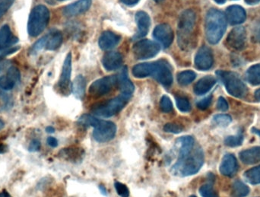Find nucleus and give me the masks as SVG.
Instances as JSON below:
<instances>
[{
  "instance_id": "f257e3e1",
  "label": "nucleus",
  "mask_w": 260,
  "mask_h": 197,
  "mask_svg": "<svg viewBox=\"0 0 260 197\" xmlns=\"http://www.w3.org/2000/svg\"><path fill=\"white\" fill-rule=\"evenodd\" d=\"M204 164V152L200 147H194L192 152L178 158L171 172L176 176L188 177L196 175Z\"/></svg>"
},
{
  "instance_id": "f03ea898",
  "label": "nucleus",
  "mask_w": 260,
  "mask_h": 197,
  "mask_svg": "<svg viewBox=\"0 0 260 197\" xmlns=\"http://www.w3.org/2000/svg\"><path fill=\"white\" fill-rule=\"evenodd\" d=\"M227 28L225 15L216 9H209L206 17V35L210 44H216L221 41Z\"/></svg>"
},
{
  "instance_id": "7ed1b4c3",
  "label": "nucleus",
  "mask_w": 260,
  "mask_h": 197,
  "mask_svg": "<svg viewBox=\"0 0 260 197\" xmlns=\"http://www.w3.org/2000/svg\"><path fill=\"white\" fill-rule=\"evenodd\" d=\"M216 76L220 79L229 94L238 98H244L247 94V87L237 73L233 72H216Z\"/></svg>"
},
{
  "instance_id": "20e7f679",
  "label": "nucleus",
  "mask_w": 260,
  "mask_h": 197,
  "mask_svg": "<svg viewBox=\"0 0 260 197\" xmlns=\"http://www.w3.org/2000/svg\"><path fill=\"white\" fill-rule=\"evenodd\" d=\"M50 21V11L43 5L34 8L29 15L27 32L32 38L41 35Z\"/></svg>"
},
{
  "instance_id": "39448f33",
  "label": "nucleus",
  "mask_w": 260,
  "mask_h": 197,
  "mask_svg": "<svg viewBox=\"0 0 260 197\" xmlns=\"http://www.w3.org/2000/svg\"><path fill=\"white\" fill-rule=\"evenodd\" d=\"M195 24L196 14L193 11L186 10L180 15L178 22V44L181 48H188L192 43Z\"/></svg>"
},
{
  "instance_id": "423d86ee",
  "label": "nucleus",
  "mask_w": 260,
  "mask_h": 197,
  "mask_svg": "<svg viewBox=\"0 0 260 197\" xmlns=\"http://www.w3.org/2000/svg\"><path fill=\"white\" fill-rule=\"evenodd\" d=\"M129 96L120 94L119 97L111 99L105 103L101 104L93 108L92 112L102 117H111L124 108L130 99Z\"/></svg>"
},
{
  "instance_id": "0eeeda50",
  "label": "nucleus",
  "mask_w": 260,
  "mask_h": 197,
  "mask_svg": "<svg viewBox=\"0 0 260 197\" xmlns=\"http://www.w3.org/2000/svg\"><path fill=\"white\" fill-rule=\"evenodd\" d=\"M92 126L94 128L93 137L99 143L111 141L117 134V126L111 121L96 118Z\"/></svg>"
},
{
  "instance_id": "6e6552de",
  "label": "nucleus",
  "mask_w": 260,
  "mask_h": 197,
  "mask_svg": "<svg viewBox=\"0 0 260 197\" xmlns=\"http://www.w3.org/2000/svg\"><path fill=\"white\" fill-rule=\"evenodd\" d=\"M160 50V44L149 40H142L133 46V51L137 59H147L154 57Z\"/></svg>"
},
{
  "instance_id": "1a4fd4ad",
  "label": "nucleus",
  "mask_w": 260,
  "mask_h": 197,
  "mask_svg": "<svg viewBox=\"0 0 260 197\" xmlns=\"http://www.w3.org/2000/svg\"><path fill=\"white\" fill-rule=\"evenodd\" d=\"M118 79L117 76H110L98 79L89 87V93L94 97H102L108 94L117 84Z\"/></svg>"
},
{
  "instance_id": "9d476101",
  "label": "nucleus",
  "mask_w": 260,
  "mask_h": 197,
  "mask_svg": "<svg viewBox=\"0 0 260 197\" xmlns=\"http://www.w3.org/2000/svg\"><path fill=\"white\" fill-rule=\"evenodd\" d=\"M152 77L164 86H171L173 83L172 70L171 65L165 60L156 61Z\"/></svg>"
},
{
  "instance_id": "9b49d317",
  "label": "nucleus",
  "mask_w": 260,
  "mask_h": 197,
  "mask_svg": "<svg viewBox=\"0 0 260 197\" xmlns=\"http://www.w3.org/2000/svg\"><path fill=\"white\" fill-rule=\"evenodd\" d=\"M247 44V32L245 27L238 26L229 33L226 40L228 47L235 50H242Z\"/></svg>"
},
{
  "instance_id": "f8f14e48",
  "label": "nucleus",
  "mask_w": 260,
  "mask_h": 197,
  "mask_svg": "<svg viewBox=\"0 0 260 197\" xmlns=\"http://www.w3.org/2000/svg\"><path fill=\"white\" fill-rule=\"evenodd\" d=\"M214 57L210 48L203 46L197 52L195 57V65L199 70L206 71L213 65Z\"/></svg>"
},
{
  "instance_id": "ddd939ff",
  "label": "nucleus",
  "mask_w": 260,
  "mask_h": 197,
  "mask_svg": "<svg viewBox=\"0 0 260 197\" xmlns=\"http://www.w3.org/2000/svg\"><path fill=\"white\" fill-rule=\"evenodd\" d=\"M153 36L165 48L170 47L174 41V32L171 26L168 24L157 25L153 31Z\"/></svg>"
},
{
  "instance_id": "4468645a",
  "label": "nucleus",
  "mask_w": 260,
  "mask_h": 197,
  "mask_svg": "<svg viewBox=\"0 0 260 197\" xmlns=\"http://www.w3.org/2000/svg\"><path fill=\"white\" fill-rule=\"evenodd\" d=\"M72 72V55L71 53H68L65 61H64L63 65H62V73H61L60 78H59V89L63 94H67L70 91V78H71Z\"/></svg>"
},
{
  "instance_id": "2eb2a0df",
  "label": "nucleus",
  "mask_w": 260,
  "mask_h": 197,
  "mask_svg": "<svg viewBox=\"0 0 260 197\" xmlns=\"http://www.w3.org/2000/svg\"><path fill=\"white\" fill-rule=\"evenodd\" d=\"M226 20L232 25L242 24L247 18L245 9L238 5L229 6L225 11Z\"/></svg>"
},
{
  "instance_id": "dca6fc26",
  "label": "nucleus",
  "mask_w": 260,
  "mask_h": 197,
  "mask_svg": "<svg viewBox=\"0 0 260 197\" xmlns=\"http://www.w3.org/2000/svg\"><path fill=\"white\" fill-rule=\"evenodd\" d=\"M20 72L15 67H11L4 76L0 77V88L9 91L20 82Z\"/></svg>"
},
{
  "instance_id": "f3484780",
  "label": "nucleus",
  "mask_w": 260,
  "mask_h": 197,
  "mask_svg": "<svg viewBox=\"0 0 260 197\" xmlns=\"http://www.w3.org/2000/svg\"><path fill=\"white\" fill-rule=\"evenodd\" d=\"M220 172L224 176L232 178L238 172V163L233 154H226L220 165Z\"/></svg>"
},
{
  "instance_id": "a211bd4d",
  "label": "nucleus",
  "mask_w": 260,
  "mask_h": 197,
  "mask_svg": "<svg viewBox=\"0 0 260 197\" xmlns=\"http://www.w3.org/2000/svg\"><path fill=\"white\" fill-rule=\"evenodd\" d=\"M136 21L138 25V32L134 36V39H140L148 34L151 20L149 15L143 11H139L136 14Z\"/></svg>"
},
{
  "instance_id": "6ab92c4d",
  "label": "nucleus",
  "mask_w": 260,
  "mask_h": 197,
  "mask_svg": "<svg viewBox=\"0 0 260 197\" xmlns=\"http://www.w3.org/2000/svg\"><path fill=\"white\" fill-rule=\"evenodd\" d=\"M91 6V0H79L64 8L62 12L66 16L71 17L80 15L89 9Z\"/></svg>"
},
{
  "instance_id": "aec40b11",
  "label": "nucleus",
  "mask_w": 260,
  "mask_h": 197,
  "mask_svg": "<svg viewBox=\"0 0 260 197\" xmlns=\"http://www.w3.org/2000/svg\"><path fill=\"white\" fill-rule=\"evenodd\" d=\"M104 67L108 71H114L120 68L123 63V57L118 52L111 51L104 56L102 59Z\"/></svg>"
},
{
  "instance_id": "412c9836",
  "label": "nucleus",
  "mask_w": 260,
  "mask_h": 197,
  "mask_svg": "<svg viewBox=\"0 0 260 197\" xmlns=\"http://www.w3.org/2000/svg\"><path fill=\"white\" fill-rule=\"evenodd\" d=\"M120 38L114 32H104L99 38V47L103 50H109L115 47L120 42Z\"/></svg>"
},
{
  "instance_id": "4be33fe9",
  "label": "nucleus",
  "mask_w": 260,
  "mask_h": 197,
  "mask_svg": "<svg viewBox=\"0 0 260 197\" xmlns=\"http://www.w3.org/2000/svg\"><path fill=\"white\" fill-rule=\"evenodd\" d=\"M216 84V79L212 76H206L202 78L194 86V92L197 95H203L209 92Z\"/></svg>"
},
{
  "instance_id": "5701e85b",
  "label": "nucleus",
  "mask_w": 260,
  "mask_h": 197,
  "mask_svg": "<svg viewBox=\"0 0 260 197\" xmlns=\"http://www.w3.org/2000/svg\"><path fill=\"white\" fill-rule=\"evenodd\" d=\"M18 39L13 36L10 27L5 24L0 29V50L13 47L14 44L18 42Z\"/></svg>"
},
{
  "instance_id": "b1692460",
  "label": "nucleus",
  "mask_w": 260,
  "mask_h": 197,
  "mask_svg": "<svg viewBox=\"0 0 260 197\" xmlns=\"http://www.w3.org/2000/svg\"><path fill=\"white\" fill-rule=\"evenodd\" d=\"M176 145L179 149V158L188 155L195 147V140L190 136H186L177 139Z\"/></svg>"
},
{
  "instance_id": "393cba45",
  "label": "nucleus",
  "mask_w": 260,
  "mask_h": 197,
  "mask_svg": "<svg viewBox=\"0 0 260 197\" xmlns=\"http://www.w3.org/2000/svg\"><path fill=\"white\" fill-rule=\"evenodd\" d=\"M45 41V49L55 50L60 47L62 43V35L59 30H53L44 37Z\"/></svg>"
},
{
  "instance_id": "a878e982",
  "label": "nucleus",
  "mask_w": 260,
  "mask_h": 197,
  "mask_svg": "<svg viewBox=\"0 0 260 197\" xmlns=\"http://www.w3.org/2000/svg\"><path fill=\"white\" fill-rule=\"evenodd\" d=\"M117 79H118V83L120 85L121 94L131 97L133 91H134L135 87L133 82L128 79L127 69L126 67L123 69L120 74L117 76Z\"/></svg>"
},
{
  "instance_id": "bb28decb",
  "label": "nucleus",
  "mask_w": 260,
  "mask_h": 197,
  "mask_svg": "<svg viewBox=\"0 0 260 197\" xmlns=\"http://www.w3.org/2000/svg\"><path fill=\"white\" fill-rule=\"evenodd\" d=\"M240 159L244 164L250 166L260 161V147H253L242 151L239 154Z\"/></svg>"
},
{
  "instance_id": "cd10ccee",
  "label": "nucleus",
  "mask_w": 260,
  "mask_h": 197,
  "mask_svg": "<svg viewBox=\"0 0 260 197\" xmlns=\"http://www.w3.org/2000/svg\"><path fill=\"white\" fill-rule=\"evenodd\" d=\"M155 62H143V63L137 64L133 69V75L135 77L139 79L152 76L154 73Z\"/></svg>"
},
{
  "instance_id": "c85d7f7f",
  "label": "nucleus",
  "mask_w": 260,
  "mask_h": 197,
  "mask_svg": "<svg viewBox=\"0 0 260 197\" xmlns=\"http://www.w3.org/2000/svg\"><path fill=\"white\" fill-rule=\"evenodd\" d=\"M86 88V81L82 76H78L73 81L72 91L77 98L83 99Z\"/></svg>"
},
{
  "instance_id": "c756f323",
  "label": "nucleus",
  "mask_w": 260,
  "mask_h": 197,
  "mask_svg": "<svg viewBox=\"0 0 260 197\" xmlns=\"http://www.w3.org/2000/svg\"><path fill=\"white\" fill-rule=\"evenodd\" d=\"M246 79L250 85H260V63L255 64L247 70Z\"/></svg>"
},
{
  "instance_id": "7c9ffc66",
  "label": "nucleus",
  "mask_w": 260,
  "mask_h": 197,
  "mask_svg": "<svg viewBox=\"0 0 260 197\" xmlns=\"http://www.w3.org/2000/svg\"><path fill=\"white\" fill-rule=\"evenodd\" d=\"M250 188L241 181H236L232 185V197H246L250 193Z\"/></svg>"
},
{
  "instance_id": "2f4dec72",
  "label": "nucleus",
  "mask_w": 260,
  "mask_h": 197,
  "mask_svg": "<svg viewBox=\"0 0 260 197\" xmlns=\"http://www.w3.org/2000/svg\"><path fill=\"white\" fill-rule=\"evenodd\" d=\"M244 179L247 182L256 185L260 184V166L249 169L244 173Z\"/></svg>"
},
{
  "instance_id": "473e14b6",
  "label": "nucleus",
  "mask_w": 260,
  "mask_h": 197,
  "mask_svg": "<svg viewBox=\"0 0 260 197\" xmlns=\"http://www.w3.org/2000/svg\"><path fill=\"white\" fill-rule=\"evenodd\" d=\"M197 75L193 71L191 70H186V71L181 72L177 75V82L180 85L186 86L189 85L195 80Z\"/></svg>"
},
{
  "instance_id": "72a5a7b5",
  "label": "nucleus",
  "mask_w": 260,
  "mask_h": 197,
  "mask_svg": "<svg viewBox=\"0 0 260 197\" xmlns=\"http://www.w3.org/2000/svg\"><path fill=\"white\" fill-rule=\"evenodd\" d=\"M244 142V136L242 134H238L235 136H229L224 140V144L229 147H238L242 145Z\"/></svg>"
},
{
  "instance_id": "f704fd0d",
  "label": "nucleus",
  "mask_w": 260,
  "mask_h": 197,
  "mask_svg": "<svg viewBox=\"0 0 260 197\" xmlns=\"http://www.w3.org/2000/svg\"><path fill=\"white\" fill-rule=\"evenodd\" d=\"M213 121L218 126H228L232 123V118L228 114H217L213 117Z\"/></svg>"
},
{
  "instance_id": "c9c22d12",
  "label": "nucleus",
  "mask_w": 260,
  "mask_h": 197,
  "mask_svg": "<svg viewBox=\"0 0 260 197\" xmlns=\"http://www.w3.org/2000/svg\"><path fill=\"white\" fill-rule=\"evenodd\" d=\"M202 197H219L211 184H204L200 188Z\"/></svg>"
},
{
  "instance_id": "e433bc0d",
  "label": "nucleus",
  "mask_w": 260,
  "mask_h": 197,
  "mask_svg": "<svg viewBox=\"0 0 260 197\" xmlns=\"http://www.w3.org/2000/svg\"><path fill=\"white\" fill-rule=\"evenodd\" d=\"M176 104H177V108H178L181 112L186 113L190 111V103H189V101L185 98V97H176Z\"/></svg>"
},
{
  "instance_id": "4c0bfd02",
  "label": "nucleus",
  "mask_w": 260,
  "mask_h": 197,
  "mask_svg": "<svg viewBox=\"0 0 260 197\" xmlns=\"http://www.w3.org/2000/svg\"><path fill=\"white\" fill-rule=\"evenodd\" d=\"M160 109L163 112L170 113L173 111V104L171 98L168 96L164 95L160 99Z\"/></svg>"
},
{
  "instance_id": "58836bf2",
  "label": "nucleus",
  "mask_w": 260,
  "mask_h": 197,
  "mask_svg": "<svg viewBox=\"0 0 260 197\" xmlns=\"http://www.w3.org/2000/svg\"><path fill=\"white\" fill-rule=\"evenodd\" d=\"M164 130L170 134H178L183 132V127L181 125L170 123L165 125Z\"/></svg>"
},
{
  "instance_id": "ea45409f",
  "label": "nucleus",
  "mask_w": 260,
  "mask_h": 197,
  "mask_svg": "<svg viewBox=\"0 0 260 197\" xmlns=\"http://www.w3.org/2000/svg\"><path fill=\"white\" fill-rule=\"evenodd\" d=\"M114 187H115L116 191H117V194L121 197H129V190L126 185L122 184V183L116 181L114 183Z\"/></svg>"
},
{
  "instance_id": "a19ab883",
  "label": "nucleus",
  "mask_w": 260,
  "mask_h": 197,
  "mask_svg": "<svg viewBox=\"0 0 260 197\" xmlns=\"http://www.w3.org/2000/svg\"><path fill=\"white\" fill-rule=\"evenodd\" d=\"M212 102V96H208V97H205V98L202 99L201 101L197 102V108H198L199 109L204 111V110H206L207 108H209V107L210 106Z\"/></svg>"
},
{
  "instance_id": "79ce46f5",
  "label": "nucleus",
  "mask_w": 260,
  "mask_h": 197,
  "mask_svg": "<svg viewBox=\"0 0 260 197\" xmlns=\"http://www.w3.org/2000/svg\"><path fill=\"white\" fill-rule=\"evenodd\" d=\"M14 2L15 0H4L0 3V18L10 9L11 6L13 5Z\"/></svg>"
},
{
  "instance_id": "37998d69",
  "label": "nucleus",
  "mask_w": 260,
  "mask_h": 197,
  "mask_svg": "<svg viewBox=\"0 0 260 197\" xmlns=\"http://www.w3.org/2000/svg\"><path fill=\"white\" fill-rule=\"evenodd\" d=\"M18 50H19V47H9V48L2 49V50H0V59L9 56V55L13 54L14 53L18 51Z\"/></svg>"
},
{
  "instance_id": "c03bdc74",
  "label": "nucleus",
  "mask_w": 260,
  "mask_h": 197,
  "mask_svg": "<svg viewBox=\"0 0 260 197\" xmlns=\"http://www.w3.org/2000/svg\"><path fill=\"white\" fill-rule=\"evenodd\" d=\"M217 108H218L219 111H223V112L227 111L228 110H229V103H228L225 98H224L223 97H220L219 98H218V102H217Z\"/></svg>"
},
{
  "instance_id": "a18cd8bd",
  "label": "nucleus",
  "mask_w": 260,
  "mask_h": 197,
  "mask_svg": "<svg viewBox=\"0 0 260 197\" xmlns=\"http://www.w3.org/2000/svg\"><path fill=\"white\" fill-rule=\"evenodd\" d=\"M41 149V143L37 140H32L29 146V151L30 152H37Z\"/></svg>"
},
{
  "instance_id": "49530a36",
  "label": "nucleus",
  "mask_w": 260,
  "mask_h": 197,
  "mask_svg": "<svg viewBox=\"0 0 260 197\" xmlns=\"http://www.w3.org/2000/svg\"><path fill=\"white\" fill-rule=\"evenodd\" d=\"M47 144L52 148H56L58 146V141L54 137H48L47 140Z\"/></svg>"
},
{
  "instance_id": "de8ad7c7",
  "label": "nucleus",
  "mask_w": 260,
  "mask_h": 197,
  "mask_svg": "<svg viewBox=\"0 0 260 197\" xmlns=\"http://www.w3.org/2000/svg\"><path fill=\"white\" fill-rule=\"evenodd\" d=\"M124 4L127 5V6H134V5L137 4L139 3V0H121Z\"/></svg>"
},
{
  "instance_id": "09e8293b",
  "label": "nucleus",
  "mask_w": 260,
  "mask_h": 197,
  "mask_svg": "<svg viewBox=\"0 0 260 197\" xmlns=\"http://www.w3.org/2000/svg\"><path fill=\"white\" fill-rule=\"evenodd\" d=\"M254 38L255 39H256V41L260 42V24H259V26L256 27V30H255Z\"/></svg>"
},
{
  "instance_id": "8fccbe9b",
  "label": "nucleus",
  "mask_w": 260,
  "mask_h": 197,
  "mask_svg": "<svg viewBox=\"0 0 260 197\" xmlns=\"http://www.w3.org/2000/svg\"><path fill=\"white\" fill-rule=\"evenodd\" d=\"M245 3L250 6H254L260 3V0H245Z\"/></svg>"
},
{
  "instance_id": "3c124183",
  "label": "nucleus",
  "mask_w": 260,
  "mask_h": 197,
  "mask_svg": "<svg viewBox=\"0 0 260 197\" xmlns=\"http://www.w3.org/2000/svg\"><path fill=\"white\" fill-rule=\"evenodd\" d=\"M254 96L256 100L257 101V102H260V88L255 92Z\"/></svg>"
},
{
  "instance_id": "603ef678",
  "label": "nucleus",
  "mask_w": 260,
  "mask_h": 197,
  "mask_svg": "<svg viewBox=\"0 0 260 197\" xmlns=\"http://www.w3.org/2000/svg\"><path fill=\"white\" fill-rule=\"evenodd\" d=\"M0 197H12L7 191H3L0 193Z\"/></svg>"
},
{
  "instance_id": "864d4df0",
  "label": "nucleus",
  "mask_w": 260,
  "mask_h": 197,
  "mask_svg": "<svg viewBox=\"0 0 260 197\" xmlns=\"http://www.w3.org/2000/svg\"><path fill=\"white\" fill-rule=\"evenodd\" d=\"M7 62H0V73L6 68Z\"/></svg>"
},
{
  "instance_id": "5fc2aeb1",
  "label": "nucleus",
  "mask_w": 260,
  "mask_h": 197,
  "mask_svg": "<svg viewBox=\"0 0 260 197\" xmlns=\"http://www.w3.org/2000/svg\"><path fill=\"white\" fill-rule=\"evenodd\" d=\"M99 189H100L101 191H102V193L103 195H105L106 196L108 193H107V190L103 187L102 185L99 186Z\"/></svg>"
},
{
  "instance_id": "6e6d98bb",
  "label": "nucleus",
  "mask_w": 260,
  "mask_h": 197,
  "mask_svg": "<svg viewBox=\"0 0 260 197\" xmlns=\"http://www.w3.org/2000/svg\"><path fill=\"white\" fill-rule=\"evenodd\" d=\"M251 131H252V133H253V134H256V135L259 136V137H260L259 129H256V128L253 127V128H252Z\"/></svg>"
},
{
  "instance_id": "4d7b16f0",
  "label": "nucleus",
  "mask_w": 260,
  "mask_h": 197,
  "mask_svg": "<svg viewBox=\"0 0 260 197\" xmlns=\"http://www.w3.org/2000/svg\"><path fill=\"white\" fill-rule=\"evenodd\" d=\"M46 130H47V132L49 133V134H53V133L55 132L54 128L52 127V126H48V127H47V129H46Z\"/></svg>"
},
{
  "instance_id": "13d9d810",
  "label": "nucleus",
  "mask_w": 260,
  "mask_h": 197,
  "mask_svg": "<svg viewBox=\"0 0 260 197\" xmlns=\"http://www.w3.org/2000/svg\"><path fill=\"white\" fill-rule=\"evenodd\" d=\"M6 146L4 145L0 144V154L4 153L6 152Z\"/></svg>"
},
{
  "instance_id": "bf43d9fd",
  "label": "nucleus",
  "mask_w": 260,
  "mask_h": 197,
  "mask_svg": "<svg viewBox=\"0 0 260 197\" xmlns=\"http://www.w3.org/2000/svg\"><path fill=\"white\" fill-rule=\"evenodd\" d=\"M5 126V123L3 122V120H2L1 119H0V130H2V129L4 128Z\"/></svg>"
},
{
  "instance_id": "052dcab7",
  "label": "nucleus",
  "mask_w": 260,
  "mask_h": 197,
  "mask_svg": "<svg viewBox=\"0 0 260 197\" xmlns=\"http://www.w3.org/2000/svg\"><path fill=\"white\" fill-rule=\"evenodd\" d=\"M215 2L218 4H224L225 3L226 0H215Z\"/></svg>"
},
{
  "instance_id": "680f3d73",
  "label": "nucleus",
  "mask_w": 260,
  "mask_h": 197,
  "mask_svg": "<svg viewBox=\"0 0 260 197\" xmlns=\"http://www.w3.org/2000/svg\"><path fill=\"white\" fill-rule=\"evenodd\" d=\"M154 1H156V2H160V1H161V0H154Z\"/></svg>"
},
{
  "instance_id": "e2e57ef3",
  "label": "nucleus",
  "mask_w": 260,
  "mask_h": 197,
  "mask_svg": "<svg viewBox=\"0 0 260 197\" xmlns=\"http://www.w3.org/2000/svg\"><path fill=\"white\" fill-rule=\"evenodd\" d=\"M189 197H197V196H189Z\"/></svg>"
},
{
  "instance_id": "0e129e2a",
  "label": "nucleus",
  "mask_w": 260,
  "mask_h": 197,
  "mask_svg": "<svg viewBox=\"0 0 260 197\" xmlns=\"http://www.w3.org/2000/svg\"><path fill=\"white\" fill-rule=\"evenodd\" d=\"M60 1H63V0H60Z\"/></svg>"
}]
</instances>
